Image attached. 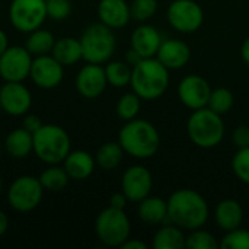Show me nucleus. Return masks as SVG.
Instances as JSON below:
<instances>
[{
  "label": "nucleus",
  "instance_id": "nucleus-1",
  "mask_svg": "<svg viewBox=\"0 0 249 249\" xmlns=\"http://www.w3.org/2000/svg\"><path fill=\"white\" fill-rule=\"evenodd\" d=\"M209 204L196 190H177L168 198V222L177 225L182 231L203 228L209 220Z\"/></svg>",
  "mask_w": 249,
  "mask_h": 249
},
{
  "label": "nucleus",
  "instance_id": "nucleus-2",
  "mask_svg": "<svg viewBox=\"0 0 249 249\" xmlns=\"http://www.w3.org/2000/svg\"><path fill=\"white\" fill-rule=\"evenodd\" d=\"M118 143L127 155L134 159H150L160 147V134L147 120L134 118L125 121L118 131Z\"/></svg>",
  "mask_w": 249,
  "mask_h": 249
},
{
  "label": "nucleus",
  "instance_id": "nucleus-3",
  "mask_svg": "<svg viewBox=\"0 0 249 249\" xmlns=\"http://www.w3.org/2000/svg\"><path fill=\"white\" fill-rule=\"evenodd\" d=\"M169 82V69L156 57L142 58L136 66H133L130 86L142 101H155L160 98L168 90Z\"/></svg>",
  "mask_w": 249,
  "mask_h": 249
},
{
  "label": "nucleus",
  "instance_id": "nucleus-4",
  "mask_svg": "<svg viewBox=\"0 0 249 249\" xmlns=\"http://www.w3.org/2000/svg\"><path fill=\"white\" fill-rule=\"evenodd\" d=\"M225 123L222 115L209 107L196 109L187 120V134L190 140L200 149H213L219 146L225 137Z\"/></svg>",
  "mask_w": 249,
  "mask_h": 249
},
{
  "label": "nucleus",
  "instance_id": "nucleus-5",
  "mask_svg": "<svg viewBox=\"0 0 249 249\" xmlns=\"http://www.w3.org/2000/svg\"><path fill=\"white\" fill-rule=\"evenodd\" d=\"M71 150L69 133L57 124H44L34 133V153L47 165H58Z\"/></svg>",
  "mask_w": 249,
  "mask_h": 249
},
{
  "label": "nucleus",
  "instance_id": "nucleus-6",
  "mask_svg": "<svg viewBox=\"0 0 249 249\" xmlns=\"http://www.w3.org/2000/svg\"><path fill=\"white\" fill-rule=\"evenodd\" d=\"M79 39L82 44L83 60L86 63H108L117 48L114 29L104 25L102 22L89 25Z\"/></svg>",
  "mask_w": 249,
  "mask_h": 249
},
{
  "label": "nucleus",
  "instance_id": "nucleus-7",
  "mask_svg": "<svg viewBox=\"0 0 249 249\" xmlns=\"http://www.w3.org/2000/svg\"><path fill=\"white\" fill-rule=\"evenodd\" d=\"M95 232L105 247L120 248L131 236V223L124 209L109 206L98 214Z\"/></svg>",
  "mask_w": 249,
  "mask_h": 249
},
{
  "label": "nucleus",
  "instance_id": "nucleus-8",
  "mask_svg": "<svg viewBox=\"0 0 249 249\" xmlns=\"http://www.w3.org/2000/svg\"><path fill=\"white\" fill-rule=\"evenodd\" d=\"M44 187L39 182V178L32 175L18 177L7 190L9 206L19 213H29L35 210L44 196Z\"/></svg>",
  "mask_w": 249,
  "mask_h": 249
},
{
  "label": "nucleus",
  "instance_id": "nucleus-9",
  "mask_svg": "<svg viewBox=\"0 0 249 249\" xmlns=\"http://www.w3.org/2000/svg\"><path fill=\"white\" fill-rule=\"evenodd\" d=\"M47 19L45 0H12L9 6V20L19 32L29 34L41 28Z\"/></svg>",
  "mask_w": 249,
  "mask_h": 249
},
{
  "label": "nucleus",
  "instance_id": "nucleus-10",
  "mask_svg": "<svg viewBox=\"0 0 249 249\" xmlns=\"http://www.w3.org/2000/svg\"><path fill=\"white\" fill-rule=\"evenodd\" d=\"M166 19L177 32L193 34L204 23V10L196 0H174L168 6Z\"/></svg>",
  "mask_w": 249,
  "mask_h": 249
},
{
  "label": "nucleus",
  "instance_id": "nucleus-11",
  "mask_svg": "<svg viewBox=\"0 0 249 249\" xmlns=\"http://www.w3.org/2000/svg\"><path fill=\"white\" fill-rule=\"evenodd\" d=\"M34 55L20 45H9L0 55V77L4 82H23L29 77Z\"/></svg>",
  "mask_w": 249,
  "mask_h": 249
},
{
  "label": "nucleus",
  "instance_id": "nucleus-12",
  "mask_svg": "<svg viewBox=\"0 0 249 249\" xmlns=\"http://www.w3.org/2000/svg\"><path fill=\"white\" fill-rule=\"evenodd\" d=\"M29 77L39 89L50 90L61 83L64 77V66L58 63L51 54L36 55L32 60Z\"/></svg>",
  "mask_w": 249,
  "mask_h": 249
},
{
  "label": "nucleus",
  "instance_id": "nucleus-13",
  "mask_svg": "<svg viewBox=\"0 0 249 249\" xmlns=\"http://www.w3.org/2000/svg\"><path fill=\"white\" fill-rule=\"evenodd\" d=\"M153 188V177L143 165H133L127 168L121 178V191L128 201L140 203L150 196Z\"/></svg>",
  "mask_w": 249,
  "mask_h": 249
},
{
  "label": "nucleus",
  "instance_id": "nucleus-14",
  "mask_svg": "<svg viewBox=\"0 0 249 249\" xmlns=\"http://www.w3.org/2000/svg\"><path fill=\"white\" fill-rule=\"evenodd\" d=\"M0 107L7 115L22 117L32 107V95L23 82H4L0 86Z\"/></svg>",
  "mask_w": 249,
  "mask_h": 249
},
{
  "label": "nucleus",
  "instance_id": "nucleus-15",
  "mask_svg": "<svg viewBox=\"0 0 249 249\" xmlns=\"http://www.w3.org/2000/svg\"><path fill=\"white\" fill-rule=\"evenodd\" d=\"M210 93V83L200 74H188L178 85V98L191 111L207 107Z\"/></svg>",
  "mask_w": 249,
  "mask_h": 249
},
{
  "label": "nucleus",
  "instance_id": "nucleus-16",
  "mask_svg": "<svg viewBox=\"0 0 249 249\" xmlns=\"http://www.w3.org/2000/svg\"><path fill=\"white\" fill-rule=\"evenodd\" d=\"M74 86L76 90L86 99L99 98L108 86L104 66L95 63H88L83 66L76 76Z\"/></svg>",
  "mask_w": 249,
  "mask_h": 249
},
{
  "label": "nucleus",
  "instance_id": "nucleus-17",
  "mask_svg": "<svg viewBox=\"0 0 249 249\" xmlns=\"http://www.w3.org/2000/svg\"><path fill=\"white\" fill-rule=\"evenodd\" d=\"M156 58L169 70H178L185 67L191 60V48L187 42L177 38L163 39Z\"/></svg>",
  "mask_w": 249,
  "mask_h": 249
},
{
  "label": "nucleus",
  "instance_id": "nucleus-18",
  "mask_svg": "<svg viewBox=\"0 0 249 249\" xmlns=\"http://www.w3.org/2000/svg\"><path fill=\"white\" fill-rule=\"evenodd\" d=\"M163 38L160 35V32L147 23H142L139 25L130 36V45L133 50H136L143 58H150V57H156L159 47L162 44Z\"/></svg>",
  "mask_w": 249,
  "mask_h": 249
},
{
  "label": "nucleus",
  "instance_id": "nucleus-19",
  "mask_svg": "<svg viewBox=\"0 0 249 249\" xmlns=\"http://www.w3.org/2000/svg\"><path fill=\"white\" fill-rule=\"evenodd\" d=\"M98 18L111 29H121L131 19L130 3L125 0H101L98 3Z\"/></svg>",
  "mask_w": 249,
  "mask_h": 249
},
{
  "label": "nucleus",
  "instance_id": "nucleus-20",
  "mask_svg": "<svg viewBox=\"0 0 249 249\" xmlns=\"http://www.w3.org/2000/svg\"><path fill=\"white\" fill-rule=\"evenodd\" d=\"M95 158L86 150H70V153L63 160V168L66 169L70 179L83 181L88 179L95 171Z\"/></svg>",
  "mask_w": 249,
  "mask_h": 249
},
{
  "label": "nucleus",
  "instance_id": "nucleus-21",
  "mask_svg": "<svg viewBox=\"0 0 249 249\" xmlns=\"http://www.w3.org/2000/svg\"><path fill=\"white\" fill-rule=\"evenodd\" d=\"M214 219L217 226L225 231H233L242 225L244 220V209L241 203L235 198H225L217 203L214 209Z\"/></svg>",
  "mask_w": 249,
  "mask_h": 249
},
{
  "label": "nucleus",
  "instance_id": "nucleus-22",
  "mask_svg": "<svg viewBox=\"0 0 249 249\" xmlns=\"http://www.w3.org/2000/svg\"><path fill=\"white\" fill-rule=\"evenodd\" d=\"M4 150L13 159H25L34 152V134L23 127L12 130L3 143Z\"/></svg>",
  "mask_w": 249,
  "mask_h": 249
},
{
  "label": "nucleus",
  "instance_id": "nucleus-23",
  "mask_svg": "<svg viewBox=\"0 0 249 249\" xmlns=\"http://www.w3.org/2000/svg\"><path fill=\"white\" fill-rule=\"evenodd\" d=\"M139 219L147 225H165L168 222V201L162 197H146L139 203Z\"/></svg>",
  "mask_w": 249,
  "mask_h": 249
},
{
  "label": "nucleus",
  "instance_id": "nucleus-24",
  "mask_svg": "<svg viewBox=\"0 0 249 249\" xmlns=\"http://www.w3.org/2000/svg\"><path fill=\"white\" fill-rule=\"evenodd\" d=\"M51 55L58 63H61L64 67L66 66H74L76 63L83 60V51H82L80 39L74 38V36H61V38L55 39Z\"/></svg>",
  "mask_w": 249,
  "mask_h": 249
},
{
  "label": "nucleus",
  "instance_id": "nucleus-25",
  "mask_svg": "<svg viewBox=\"0 0 249 249\" xmlns=\"http://www.w3.org/2000/svg\"><path fill=\"white\" fill-rule=\"evenodd\" d=\"M155 249H185V235L181 228L172 223H165L159 228L152 239Z\"/></svg>",
  "mask_w": 249,
  "mask_h": 249
},
{
  "label": "nucleus",
  "instance_id": "nucleus-26",
  "mask_svg": "<svg viewBox=\"0 0 249 249\" xmlns=\"http://www.w3.org/2000/svg\"><path fill=\"white\" fill-rule=\"evenodd\" d=\"M124 155L125 152L118 142H107L98 149L95 162L104 171H114L121 165Z\"/></svg>",
  "mask_w": 249,
  "mask_h": 249
},
{
  "label": "nucleus",
  "instance_id": "nucleus-27",
  "mask_svg": "<svg viewBox=\"0 0 249 249\" xmlns=\"http://www.w3.org/2000/svg\"><path fill=\"white\" fill-rule=\"evenodd\" d=\"M54 44H55V36L53 35V32L44 28H38L28 34L25 47L34 57H36V55L51 54Z\"/></svg>",
  "mask_w": 249,
  "mask_h": 249
},
{
  "label": "nucleus",
  "instance_id": "nucleus-28",
  "mask_svg": "<svg viewBox=\"0 0 249 249\" xmlns=\"http://www.w3.org/2000/svg\"><path fill=\"white\" fill-rule=\"evenodd\" d=\"M38 178H39V182L44 187V190L51 191V193L63 191L67 187L69 179H70L66 169L63 166L60 168L57 165H50L47 169H44L41 172V175Z\"/></svg>",
  "mask_w": 249,
  "mask_h": 249
},
{
  "label": "nucleus",
  "instance_id": "nucleus-29",
  "mask_svg": "<svg viewBox=\"0 0 249 249\" xmlns=\"http://www.w3.org/2000/svg\"><path fill=\"white\" fill-rule=\"evenodd\" d=\"M105 74L108 85L114 88H125L131 82V73L133 67L127 61H108L105 64Z\"/></svg>",
  "mask_w": 249,
  "mask_h": 249
},
{
  "label": "nucleus",
  "instance_id": "nucleus-30",
  "mask_svg": "<svg viewBox=\"0 0 249 249\" xmlns=\"http://www.w3.org/2000/svg\"><path fill=\"white\" fill-rule=\"evenodd\" d=\"M140 108H142V98L134 92H127L117 101L115 112L118 118H121L123 121H130L137 118Z\"/></svg>",
  "mask_w": 249,
  "mask_h": 249
},
{
  "label": "nucleus",
  "instance_id": "nucleus-31",
  "mask_svg": "<svg viewBox=\"0 0 249 249\" xmlns=\"http://www.w3.org/2000/svg\"><path fill=\"white\" fill-rule=\"evenodd\" d=\"M233 104H235V96L228 88H216L212 89L207 107L216 114L225 115L233 108Z\"/></svg>",
  "mask_w": 249,
  "mask_h": 249
},
{
  "label": "nucleus",
  "instance_id": "nucleus-32",
  "mask_svg": "<svg viewBox=\"0 0 249 249\" xmlns=\"http://www.w3.org/2000/svg\"><path fill=\"white\" fill-rule=\"evenodd\" d=\"M185 248L187 249H217L220 248V242L214 238L213 233L204 231L203 228L190 231V235L185 236Z\"/></svg>",
  "mask_w": 249,
  "mask_h": 249
},
{
  "label": "nucleus",
  "instance_id": "nucleus-33",
  "mask_svg": "<svg viewBox=\"0 0 249 249\" xmlns=\"http://www.w3.org/2000/svg\"><path fill=\"white\" fill-rule=\"evenodd\" d=\"M220 249H249V231L241 226L226 232L220 241Z\"/></svg>",
  "mask_w": 249,
  "mask_h": 249
},
{
  "label": "nucleus",
  "instance_id": "nucleus-34",
  "mask_svg": "<svg viewBox=\"0 0 249 249\" xmlns=\"http://www.w3.org/2000/svg\"><path fill=\"white\" fill-rule=\"evenodd\" d=\"M231 166L235 177L241 182L249 185V146L236 150V153L232 158Z\"/></svg>",
  "mask_w": 249,
  "mask_h": 249
},
{
  "label": "nucleus",
  "instance_id": "nucleus-35",
  "mask_svg": "<svg viewBox=\"0 0 249 249\" xmlns=\"http://www.w3.org/2000/svg\"><path fill=\"white\" fill-rule=\"evenodd\" d=\"M158 10V0H133L130 3L131 19L137 22H146L153 18Z\"/></svg>",
  "mask_w": 249,
  "mask_h": 249
},
{
  "label": "nucleus",
  "instance_id": "nucleus-36",
  "mask_svg": "<svg viewBox=\"0 0 249 249\" xmlns=\"http://www.w3.org/2000/svg\"><path fill=\"white\" fill-rule=\"evenodd\" d=\"M47 4V16L53 20H64L71 13L70 0H45Z\"/></svg>",
  "mask_w": 249,
  "mask_h": 249
},
{
  "label": "nucleus",
  "instance_id": "nucleus-37",
  "mask_svg": "<svg viewBox=\"0 0 249 249\" xmlns=\"http://www.w3.org/2000/svg\"><path fill=\"white\" fill-rule=\"evenodd\" d=\"M232 142L236 149H244L249 146V127L239 125L232 133Z\"/></svg>",
  "mask_w": 249,
  "mask_h": 249
},
{
  "label": "nucleus",
  "instance_id": "nucleus-38",
  "mask_svg": "<svg viewBox=\"0 0 249 249\" xmlns=\"http://www.w3.org/2000/svg\"><path fill=\"white\" fill-rule=\"evenodd\" d=\"M42 125H44V124H42V120H41L38 115H35V114H25L20 127H23L26 131H29V133L34 134V133H36Z\"/></svg>",
  "mask_w": 249,
  "mask_h": 249
},
{
  "label": "nucleus",
  "instance_id": "nucleus-39",
  "mask_svg": "<svg viewBox=\"0 0 249 249\" xmlns=\"http://www.w3.org/2000/svg\"><path fill=\"white\" fill-rule=\"evenodd\" d=\"M127 203H128V198L125 197V194L123 191L112 194L111 198H109V206L115 207V209H125Z\"/></svg>",
  "mask_w": 249,
  "mask_h": 249
},
{
  "label": "nucleus",
  "instance_id": "nucleus-40",
  "mask_svg": "<svg viewBox=\"0 0 249 249\" xmlns=\"http://www.w3.org/2000/svg\"><path fill=\"white\" fill-rule=\"evenodd\" d=\"M121 249H147V244L146 242H143V241H140V239H133L131 236L120 247Z\"/></svg>",
  "mask_w": 249,
  "mask_h": 249
},
{
  "label": "nucleus",
  "instance_id": "nucleus-41",
  "mask_svg": "<svg viewBox=\"0 0 249 249\" xmlns=\"http://www.w3.org/2000/svg\"><path fill=\"white\" fill-rule=\"evenodd\" d=\"M142 58H143V57H142L136 50L130 48V50H127V53H125V60H124V61H127V63L133 67V66H136Z\"/></svg>",
  "mask_w": 249,
  "mask_h": 249
},
{
  "label": "nucleus",
  "instance_id": "nucleus-42",
  "mask_svg": "<svg viewBox=\"0 0 249 249\" xmlns=\"http://www.w3.org/2000/svg\"><path fill=\"white\" fill-rule=\"evenodd\" d=\"M241 57H242L244 63L249 66V36L244 39V42L241 45Z\"/></svg>",
  "mask_w": 249,
  "mask_h": 249
},
{
  "label": "nucleus",
  "instance_id": "nucleus-43",
  "mask_svg": "<svg viewBox=\"0 0 249 249\" xmlns=\"http://www.w3.org/2000/svg\"><path fill=\"white\" fill-rule=\"evenodd\" d=\"M7 228H9V217L3 210H0V238L7 232Z\"/></svg>",
  "mask_w": 249,
  "mask_h": 249
},
{
  "label": "nucleus",
  "instance_id": "nucleus-44",
  "mask_svg": "<svg viewBox=\"0 0 249 249\" xmlns=\"http://www.w3.org/2000/svg\"><path fill=\"white\" fill-rule=\"evenodd\" d=\"M9 47V39L7 35L3 29H0V55L6 51V48Z\"/></svg>",
  "mask_w": 249,
  "mask_h": 249
},
{
  "label": "nucleus",
  "instance_id": "nucleus-45",
  "mask_svg": "<svg viewBox=\"0 0 249 249\" xmlns=\"http://www.w3.org/2000/svg\"><path fill=\"white\" fill-rule=\"evenodd\" d=\"M1 187H3V181H1V177H0V193H1Z\"/></svg>",
  "mask_w": 249,
  "mask_h": 249
},
{
  "label": "nucleus",
  "instance_id": "nucleus-46",
  "mask_svg": "<svg viewBox=\"0 0 249 249\" xmlns=\"http://www.w3.org/2000/svg\"><path fill=\"white\" fill-rule=\"evenodd\" d=\"M1 149H3V143H1V140H0V155H1Z\"/></svg>",
  "mask_w": 249,
  "mask_h": 249
},
{
  "label": "nucleus",
  "instance_id": "nucleus-47",
  "mask_svg": "<svg viewBox=\"0 0 249 249\" xmlns=\"http://www.w3.org/2000/svg\"><path fill=\"white\" fill-rule=\"evenodd\" d=\"M1 112H3V111H1V107H0V114H1Z\"/></svg>",
  "mask_w": 249,
  "mask_h": 249
}]
</instances>
